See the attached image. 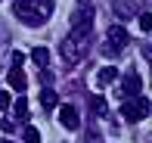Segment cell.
<instances>
[{"instance_id": "7", "label": "cell", "mask_w": 152, "mask_h": 143, "mask_svg": "<svg viewBox=\"0 0 152 143\" xmlns=\"http://www.w3.org/2000/svg\"><path fill=\"white\" fill-rule=\"evenodd\" d=\"M121 90H124V97H140V90H143V81L137 78V75H127V78L121 81Z\"/></svg>"}, {"instance_id": "4", "label": "cell", "mask_w": 152, "mask_h": 143, "mask_svg": "<svg viewBox=\"0 0 152 143\" xmlns=\"http://www.w3.org/2000/svg\"><path fill=\"white\" fill-rule=\"evenodd\" d=\"M72 25H75L78 31H90V28H93V6H90V3H81L78 10H75Z\"/></svg>"}, {"instance_id": "10", "label": "cell", "mask_w": 152, "mask_h": 143, "mask_svg": "<svg viewBox=\"0 0 152 143\" xmlns=\"http://www.w3.org/2000/svg\"><path fill=\"white\" fill-rule=\"evenodd\" d=\"M31 59H34V65L47 69V65H50V50H47V47H34V50H31Z\"/></svg>"}, {"instance_id": "12", "label": "cell", "mask_w": 152, "mask_h": 143, "mask_svg": "<svg viewBox=\"0 0 152 143\" xmlns=\"http://www.w3.org/2000/svg\"><path fill=\"white\" fill-rule=\"evenodd\" d=\"M115 12H118V16H127V19H130L137 10H134V3H130V0H115Z\"/></svg>"}, {"instance_id": "5", "label": "cell", "mask_w": 152, "mask_h": 143, "mask_svg": "<svg viewBox=\"0 0 152 143\" xmlns=\"http://www.w3.org/2000/svg\"><path fill=\"white\" fill-rule=\"evenodd\" d=\"M59 121H62V128H68V131H78V128H81L78 106H72V103H62V106H59Z\"/></svg>"}, {"instance_id": "1", "label": "cell", "mask_w": 152, "mask_h": 143, "mask_svg": "<svg viewBox=\"0 0 152 143\" xmlns=\"http://www.w3.org/2000/svg\"><path fill=\"white\" fill-rule=\"evenodd\" d=\"M53 0H12V12L25 25H44L53 16Z\"/></svg>"}, {"instance_id": "15", "label": "cell", "mask_w": 152, "mask_h": 143, "mask_svg": "<svg viewBox=\"0 0 152 143\" xmlns=\"http://www.w3.org/2000/svg\"><path fill=\"white\" fill-rule=\"evenodd\" d=\"M25 143H40V134H37V128H25Z\"/></svg>"}, {"instance_id": "17", "label": "cell", "mask_w": 152, "mask_h": 143, "mask_svg": "<svg viewBox=\"0 0 152 143\" xmlns=\"http://www.w3.org/2000/svg\"><path fill=\"white\" fill-rule=\"evenodd\" d=\"M12 106V100H10V93L6 90H0V112H6V109Z\"/></svg>"}, {"instance_id": "11", "label": "cell", "mask_w": 152, "mask_h": 143, "mask_svg": "<svg viewBox=\"0 0 152 143\" xmlns=\"http://www.w3.org/2000/svg\"><path fill=\"white\" fill-rule=\"evenodd\" d=\"M40 103H44V109H53V106H59V97L50 87H44V90H40Z\"/></svg>"}, {"instance_id": "16", "label": "cell", "mask_w": 152, "mask_h": 143, "mask_svg": "<svg viewBox=\"0 0 152 143\" xmlns=\"http://www.w3.org/2000/svg\"><path fill=\"white\" fill-rule=\"evenodd\" d=\"M140 28L143 31H152V12H140Z\"/></svg>"}, {"instance_id": "3", "label": "cell", "mask_w": 152, "mask_h": 143, "mask_svg": "<svg viewBox=\"0 0 152 143\" xmlns=\"http://www.w3.org/2000/svg\"><path fill=\"white\" fill-rule=\"evenodd\" d=\"M124 100H127V103L121 106V115H124L127 121H143V118L152 112V103H149V100H143V97H124Z\"/></svg>"}, {"instance_id": "6", "label": "cell", "mask_w": 152, "mask_h": 143, "mask_svg": "<svg viewBox=\"0 0 152 143\" xmlns=\"http://www.w3.org/2000/svg\"><path fill=\"white\" fill-rule=\"evenodd\" d=\"M106 37H109V44H112V47H118V50H127V44H130L127 28H121V25H112Z\"/></svg>"}, {"instance_id": "13", "label": "cell", "mask_w": 152, "mask_h": 143, "mask_svg": "<svg viewBox=\"0 0 152 143\" xmlns=\"http://www.w3.org/2000/svg\"><path fill=\"white\" fill-rule=\"evenodd\" d=\"M12 112H16V118H28V100H12Z\"/></svg>"}, {"instance_id": "18", "label": "cell", "mask_w": 152, "mask_h": 143, "mask_svg": "<svg viewBox=\"0 0 152 143\" xmlns=\"http://www.w3.org/2000/svg\"><path fill=\"white\" fill-rule=\"evenodd\" d=\"M22 62H25V53L16 50V53H12V65H22Z\"/></svg>"}, {"instance_id": "14", "label": "cell", "mask_w": 152, "mask_h": 143, "mask_svg": "<svg viewBox=\"0 0 152 143\" xmlns=\"http://www.w3.org/2000/svg\"><path fill=\"white\" fill-rule=\"evenodd\" d=\"M90 109H93V115H106V100H102V97H93L90 100Z\"/></svg>"}, {"instance_id": "2", "label": "cell", "mask_w": 152, "mask_h": 143, "mask_svg": "<svg viewBox=\"0 0 152 143\" xmlns=\"http://www.w3.org/2000/svg\"><path fill=\"white\" fill-rule=\"evenodd\" d=\"M87 50H90V31H78V28L59 44V53H62V59H65L68 65L81 62V59L87 56Z\"/></svg>"}, {"instance_id": "9", "label": "cell", "mask_w": 152, "mask_h": 143, "mask_svg": "<svg viewBox=\"0 0 152 143\" xmlns=\"http://www.w3.org/2000/svg\"><path fill=\"white\" fill-rule=\"evenodd\" d=\"M115 78H118V69H115V65H106V69H99V72H96V84H99V87L112 84Z\"/></svg>"}, {"instance_id": "19", "label": "cell", "mask_w": 152, "mask_h": 143, "mask_svg": "<svg viewBox=\"0 0 152 143\" xmlns=\"http://www.w3.org/2000/svg\"><path fill=\"white\" fill-rule=\"evenodd\" d=\"M0 143H10V140H0Z\"/></svg>"}, {"instance_id": "8", "label": "cell", "mask_w": 152, "mask_h": 143, "mask_svg": "<svg viewBox=\"0 0 152 143\" xmlns=\"http://www.w3.org/2000/svg\"><path fill=\"white\" fill-rule=\"evenodd\" d=\"M10 87L12 90H25V87H28V78H25L22 65H12L10 69Z\"/></svg>"}]
</instances>
